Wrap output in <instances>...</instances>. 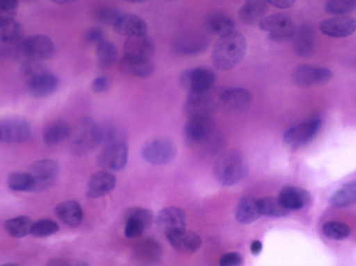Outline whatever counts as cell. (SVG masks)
Returning <instances> with one entry per match:
<instances>
[{
	"instance_id": "6da1fadb",
	"label": "cell",
	"mask_w": 356,
	"mask_h": 266,
	"mask_svg": "<svg viewBox=\"0 0 356 266\" xmlns=\"http://www.w3.org/2000/svg\"><path fill=\"white\" fill-rule=\"evenodd\" d=\"M247 40L237 30L220 35L213 51V63L220 71H229L241 63L247 53Z\"/></svg>"
},
{
	"instance_id": "7a4b0ae2",
	"label": "cell",
	"mask_w": 356,
	"mask_h": 266,
	"mask_svg": "<svg viewBox=\"0 0 356 266\" xmlns=\"http://www.w3.org/2000/svg\"><path fill=\"white\" fill-rule=\"evenodd\" d=\"M249 172L245 156L238 151H229L220 156L213 166V176L220 185L225 187L237 185Z\"/></svg>"
},
{
	"instance_id": "3957f363",
	"label": "cell",
	"mask_w": 356,
	"mask_h": 266,
	"mask_svg": "<svg viewBox=\"0 0 356 266\" xmlns=\"http://www.w3.org/2000/svg\"><path fill=\"white\" fill-rule=\"evenodd\" d=\"M70 149L75 156L91 153L102 144V127L90 117H85L72 131Z\"/></svg>"
},
{
	"instance_id": "277c9868",
	"label": "cell",
	"mask_w": 356,
	"mask_h": 266,
	"mask_svg": "<svg viewBox=\"0 0 356 266\" xmlns=\"http://www.w3.org/2000/svg\"><path fill=\"white\" fill-rule=\"evenodd\" d=\"M184 137L190 147H209L216 140L215 121L211 116L190 117L184 129Z\"/></svg>"
},
{
	"instance_id": "5b68a950",
	"label": "cell",
	"mask_w": 356,
	"mask_h": 266,
	"mask_svg": "<svg viewBox=\"0 0 356 266\" xmlns=\"http://www.w3.org/2000/svg\"><path fill=\"white\" fill-rule=\"evenodd\" d=\"M128 145L125 138H118L104 144L99 155V164L106 171L119 172L127 165Z\"/></svg>"
},
{
	"instance_id": "8992f818",
	"label": "cell",
	"mask_w": 356,
	"mask_h": 266,
	"mask_svg": "<svg viewBox=\"0 0 356 266\" xmlns=\"http://www.w3.org/2000/svg\"><path fill=\"white\" fill-rule=\"evenodd\" d=\"M259 27L263 31L269 33L271 41L277 43L293 40L298 28L293 19L285 13H277L264 17L259 22Z\"/></svg>"
},
{
	"instance_id": "52a82bcc",
	"label": "cell",
	"mask_w": 356,
	"mask_h": 266,
	"mask_svg": "<svg viewBox=\"0 0 356 266\" xmlns=\"http://www.w3.org/2000/svg\"><path fill=\"white\" fill-rule=\"evenodd\" d=\"M220 93L213 89L204 93L188 94L187 101L184 106V112L188 117L197 116H211L219 108Z\"/></svg>"
},
{
	"instance_id": "ba28073f",
	"label": "cell",
	"mask_w": 356,
	"mask_h": 266,
	"mask_svg": "<svg viewBox=\"0 0 356 266\" xmlns=\"http://www.w3.org/2000/svg\"><path fill=\"white\" fill-rule=\"evenodd\" d=\"M177 148L172 140L157 138L149 140L142 147V156L154 165H165L175 159Z\"/></svg>"
},
{
	"instance_id": "9c48e42d",
	"label": "cell",
	"mask_w": 356,
	"mask_h": 266,
	"mask_svg": "<svg viewBox=\"0 0 356 266\" xmlns=\"http://www.w3.org/2000/svg\"><path fill=\"white\" fill-rule=\"evenodd\" d=\"M32 179L31 192L51 189L59 177V165L54 160H40L32 164L29 171Z\"/></svg>"
},
{
	"instance_id": "30bf717a",
	"label": "cell",
	"mask_w": 356,
	"mask_h": 266,
	"mask_svg": "<svg viewBox=\"0 0 356 266\" xmlns=\"http://www.w3.org/2000/svg\"><path fill=\"white\" fill-rule=\"evenodd\" d=\"M217 76L207 67L188 69L179 78L181 88L188 94L204 93L213 89Z\"/></svg>"
},
{
	"instance_id": "8fae6325",
	"label": "cell",
	"mask_w": 356,
	"mask_h": 266,
	"mask_svg": "<svg viewBox=\"0 0 356 266\" xmlns=\"http://www.w3.org/2000/svg\"><path fill=\"white\" fill-rule=\"evenodd\" d=\"M322 121L320 119H313L311 121L304 122L299 125L293 126L286 131L284 135V143L287 147H302L309 143L317 135L321 129Z\"/></svg>"
},
{
	"instance_id": "7c38bea8",
	"label": "cell",
	"mask_w": 356,
	"mask_h": 266,
	"mask_svg": "<svg viewBox=\"0 0 356 266\" xmlns=\"http://www.w3.org/2000/svg\"><path fill=\"white\" fill-rule=\"evenodd\" d=\"M55 51V44L46 35H32L22 42V53L27 59L44 61L53 58Z\"/></svg>"
},
{
	"instance_id": "4fadbf2b",
	"label": "cell",
	"mask_w": 356,
	"mask_h": 266,
	"mask_svg": "<svg viewBox=\"0 0 356 266\" xmlns=\"http://www.w3.org/2000/svg\"><path fill=\"white\" fill-rule=\"evenodd\" d=\"M251 105L252 95L248 90L234 88L224 90L220 94L219 108L227 113H243Z\"/></svg>"
},
{
	"instance_id": "5bb4252c",
	"label": "cell",
	"mask_w": 356,
	"mask_h": 266,
	"mask_svg": "<svg viewBox=\"0 0 356 266\" xmlns=\"http://www.w3.org/2000/svg\"><path fill=\"white\" fill-rule=\"evenodd\" d=\"M333 78V73L325 67H315L302 65L293 72V79L296 85L301 88H312L314 85H325Z\"/></svg>"
},
{
	"instance_id": "9a60e30c",
	"label": "cell",
	"mask_w": 356,
	"mask_h": 266,
	"mask_svg": "<svg viewBox=\"0 0 356 266\" xmlns=\"http://www.w3.org/2000/svg\"><path fill=\"white\" fill-rule=\"evenodd\" d=\"M31 137V126L22 117H12L0 123V140L7 143H23Z\"/></svg>"
},
{
	"instance_id": "2e32d148",
	"label": "cell",
	"mask_w": 356,
	"mask_h": 266,
	"mask_svg": "<svg viewBox=\"0 0 356 266\" xmlns=\"http://www.w3.org/2000/svg\"><path fill=\"white\" fill-rule=\"evenodd\" d=\"M154 221V214L151 210L144 208H135L128 212L126 217L125 235L129 239H137L147 231Z\"/></svg>"
},
{
	"instance_id": "e0dca14e",
	"label": "cell",
	"mask_w": 356,
	"mask_h": 266,
	"mask_svg": "<svg viewBox=\"0 0 356 266\" xmlns=\"http://www.w3.org/2000/svg\"><path fill=\"white\" fill-rule=\"evenodd\" d=\"M323 35L335 39L349 37L356 30V19L347 15H338L320 24Z\"/></svg>"
},
{
	"instance_id": "ac0fdd59",
	"label": "cell",
	"mask_w": 356,
	"mask_h": 266,
	"mask_svg": "<svg viewBox=\"0 0 356 266\" xmlns=\"http://www.w3.org/2000/svg\"><path fill=\"white\" fill-rule=\"evenodd\" d=\"M167 239L178 253L184 255L197 253L202 245L201 238L195 232L186 230V228L168 233Z\"/></svg>"
},
{
	"instance_id": "d6986e66",
	"label": "cell",
	"mask_w": 356,
	"mask_h": 266,
	"mask_svg": "<svg viewBox=\"0 0 356 266\" xmlns=\"http://www.w3.org/2000/svg\"><path fill=\"white\" fill-rule=\"evenodd\" d=\"M155 53V43L149 35L127 38L124 44V56L151 60Z\"/></svg>"
},
{
	"instance_id": "ffe728a7",
	"label": "cell",
	"mask_w": 356,
	"mask_h": 266,
	"mask_svg": "<svg viewBox=\"0 0 356 266\" xmlns=\"http://www.w3.org/2000/svg\"><path fill=\"white\" fill-rule=\"evenodd\" d=\"M112 26L115 33L123 37L131 38L147 33V24L135 14H121Z\"/></svg>"
},
{
	"instance_id": "44dd1931",
	"label": "cell",
	"mask_w": 356,
	"mask_h": 266,
	"mask_svg": "<svg viewBox=\"0 0 356 266\" xmlns=\"http://www.w3.org/2000/svg\"><path fill=\"white\" fill-rule=\"evenodd\" d=\"M158 228L165 235L177 230L185 229L186 214L181 208L168 207L161 210L156 219Z\"/></svg>"
},
{
	"instance_id": "7402d4cb",
	"label": "cell",
	"mask_w": 356,
	"mask_h": 266,
	"mask_svg": "<svg viewBox=\"0 0 356 266\" xmlns=\"http://www.w3.org/2000/svg\"><path fill=\"white\" fill-rule=\"evenodd\" d=\"M117 185V178L109 171L97 172L90 178L87 195L90 198H99L111 193Z\"/></svg>"
},
{
	"instance_id": "603a6c76",
	"label": "cell",
	"mask_w": 356,
	"mask_h": 266,
	"mask_svg": "<svg viewBox=\"0 0 356 266\" xmlns=\"http://www.w3.org/2000/svg\"><path fill=\"white\" fill-rule=\"evenodd\" d=\"M28 91L33 97L51 95L59 87V79L51 72L45 71L28 80Z\"/></svg>"
},
{
	"instance_id": "cb8c5ba5",
	"label": "cell",
	"mask_w": 356,
	"mask_h": 266,
	"mask_svg": "<svg viewBox=\"0 0 356 266\" xmlns=\"http://www.w3.org/2000/svg\"><path fill=\"white\" fill-rule=\"evenodd\" d=\"M119 69L122 74L131 77L149 78L154 74V64L151 60L127 56L120 60Z\"/></svg>"
},
{
	"instance_id": "d4e9b609",
	"label": "cell",
	"mask_w": 356,
	"mask_h": 266,
	"mask_svg": "<svg viewBox=\"0 0 356 266\" xmlns=\"http://www.w3.org/2000/svg\"><path fill=\"white\" fill-rule=\"evenodd\" d=\"M293 40V48L300 57H312L315 53V32L309 24L297 28Z\"/></svg>"
},
{
	"instance_id": "484cf974",
	"label": "cell",
	"mask_w": 356,
	"mask_h": 266,
	"mask_svg": "<svg viewBox=\"0 0 356 266\" xmlns=\"http://www.w3.org/2000/svg\"><path fill=\"white\" fill-rule=\"evenodd\" d=\"M136 259L142 263H156L163 255V246L155 239L147 238L140 240L134 248Z\"/></svg>"
},
{
	"instance_id": "4316f807",
	"label": "cell",
	"mask_w": 356,
	"mask_h": 266,
	"mask_svg": "<svg viewBox=\"0 0 356 266\" xmlns=\"http://www.w3.org/2000/svg\"><path fill=\"white\" fill-rule=\"evenodd\" d=\"M279 199L286 209L297 211L309 205L311 195L301 188L286 187L280 193Z\"/></svg>"
},
{
	"instance_id": "83f0119b",
	"label": "cell",
	"mask_w": 356,
	"mask_h": 266,
	"mask_svg": "<svg viewBox=\"0 0 356 266\" xmlns=\"http://www.w3.org/2000/svg\"><path fill=\"white\" fill-rule=\"evenodd\" d=\"M261 214L258 207V199L253 196H243L240 199L236 209V219L240 224L249 225L261 217Z\"/></svg>"
},
{
	"instance_id": "f1b7e54d",
	"label": "cell",
	"mask_w": 356,
	"mask_h": 266,
	"mask_svg": "<svg viewBox=\"0 0 356 266\" xmlns=\"http://www.w3.org/2000/svg\"><path fill=\"white\" fill-rule=\"evenodd\" d=\"M268 11L267 0H245L239 11V17L248 25L259 23Z\"/></svg>"
},
{
	"instance_id": "f546056e",
	"label": "cell",
	"mask_w": 356,
	"mask_h": 266,
	"mask_svg": "<svg viewBox=\"0 0 356 266\" xmlns=\"http://www.w3.org/2000/svg\"><path fill=\"white\" fill-rule=\"evenodd\" d=\"M58 217L70 227H77L83 222V212L81 206L75 201H67L56 208Z\"/></svg>"
},
{
	"instance_id": "4dcf8cb0",
	"label": "cell",
	"mask_w": 356,
	"mask_h": 266,
	"mask_svg": "<svg viewBox=\"0 0 356 266\" xmlns=\"http://www.w3.org/2000/svg\"><path fill=\"white\" fill-rule=\"evenodd\" d=\"M72 129L69 123L64 121L54 122L49 124L44 131V141L48 145H58L71 137Z\"/></svg>"
},
{
	"instance_id": "1f68e13d",
	"label": "cell",
	"mask_w": 356,
	"mask_h": 266,
	"mask_svg": "<svg viewBox=\"0 0 356 266\" xmlns=\"http://www.w3.org/2000/svg\"><path fill=\"white\" fill-rule=\"evenodd\" d=\"M204 25L209 33L219 35V37L226 32L232 31L235 28L233 19L225 14L219 13V12L209 14L206 17Z\"/></svg>"
},
{
	"instance_id": "d6a6232c",
	"label": "cell",
	"mask_w": 356,
	"mask_h": 266,
	"mask_svg": "<svg viewBox=\"0 0 356 266\" xmlns=\"http://www.w3.org/2000/svg\"><path fill=\"white\" fill-rule=\"evenodd\" d=\"M23 40V28L15 19H0V43H21Z\"/></svg>"
},
{
	"instance_id": "836d02e7",
	"label": "cell",
	"mask_w": 356,
	"mask_h": 266,
	"mask_svg": "<svg viewBox=\"0 0 356 266\" xmlns=\"http://www.w3.org/2000/svg\"><path fill=\"white\" fill-rule=\"evenodd\" d=\"M208 41L202 37L181 38L175 43V51L181 55H197L205 51Z\"/></svg>"
},
{
	"instance_id": "e575fe53",
	"label": "cell",
	"mask_w": 356,
	"mask_h": 266,
	"mask_svg": "<svg viewBox=\"0 0 356 266\" xmlns=\"http://www.w3.org/2000/svg\"><path fill=\"white\" fill-rule=\"evenodd\" d=\"M330 203L335 208H346L356 203V181L343 185L332 196Z\"/></svg>"
},
{
	"instance_id": "d590c367",
	"label": "cell",
	"mask_w": 356,
	"mask_h": 266,
	"mask_svg": "<svg viewBox=\"0 0 356 266\" xmlns=\"http://www.w3.org/2000/svg\"><path fill=\"white\" fill-rule=\"evenodd\" d=\"M96 58L102 69H109L118 60V51L111 42L107 40H102L96 45Z\"/></svg>"
},
{
	"instance_id": "8d00e7d4",
	"label": "cell",
	"mask_w": 356,
	"mask_h": 266,
	"mask_svg": "<svg viewBox=\"0 0 356 266\" xmlns=\"http://www.w3.org/2000/svg\"><path fill=\"white\" fill-rule=\"evenodd\" d=\"M32 222L27 216H19L14 219H8L5 223V229L8 235L15 239L27 237L31 231Z\"/></svg>"
},
{
	"instance_id": "74e56055",
	"label": "cell",
	"mask_w": 356,
	"mask_h": 266,
	"mask_svg": "<svg viewBox=\"0 0 356 266\" xmlns=\"http://www.w3.org/2000/svg\"><path fill=\"white\" fill-rule=\"evenodd\" d=\"M258 207L261 215L269 216V217H284L290 213L289 210L282 205L279 198H261L258 199Z\"/></svg>"
},
{
	"instance_id": "f35d334b",
	"label": "cell",
	"mask_w": 356,
	"mask_h": 266,
	"mask_svg": "<svg viewBox=\"0 0 356 266\" xmlns=\"http://www.w3.org/2000/svg\"><path fill=\"white\" fill-rule=\"evenodd\" d=\"M323 233L325 237L336 241H341V240L347 239L351 235V229L349 226L341 222H327L323 226Z\"/></svg>"
},
{
	"instance_id": "ab89813d",
	"label": "cell",
	"mask_w": 356,
	"mask_h": 266,
	"mask_svg": "<svg viewBox=\"0 0 356 266\" xmlns=\"http://www.w3.org/2000/svg\"><path fill=\"white\" fill-rule=\"evenodd\" d=\"M8 185L16 192H31L32 179L29 173L14 172L8 177Z\"/></svg>"
},
{
	"instance_id": "60d3db41",
	"label": "cell",
	"mask_w": 356,
	"mask_h": 266,
	"mask_svg": "<svg viewBox=\"0 0 356 266\" xmlns=\"http://www.w3.org/2000/svg\"><path fill=\"white\" fill-rule=\"evenodd\" d=\"M356 9V0H327L325 11L331 15H346Z\"/></svg>"
},
{
	"instance_id": "b9f144b4",
	"label": "cell",
	"mask_w": 356,
	"mask_h": 266,
	"mask_svg": "<svg viewBox=\"0 0 356 266\" xmlns=\"http://www.w3.org/2000/svg\"><path fill=\"white\" fill-rule=\"evenodd\" d=\"M59 230V225L51 219H41L32 224L30 235L35 238L51 237Z\"/></svg>"
},
{
	"instance_id": "7bdbcfd3",
	"label": "cell",
	"mask_w": 356,
	"mask_h": 266,
	"mask_svg": "<svg viewBox=\"0 0 356 266\" xmlns=\"http://www.w3.org/2000/svg\"><path fill=\"white\" fill-rule=\"evenodd\" d=\"M45 71H47V69L42 64V61L32 59L26 60L21 69L22 75L27 81Z\"/></svg>"
},
{
	"instance_id": "ee69618b",
	"label": "cell",
	"mask_w": 356,
	"mask_h": 266,
	"mask_svg": "<svg viewBox=\"0 0 356 266\" xmlns=\"http://www.w3.org/2000/svg\"><path fill=\"white\" fill-rule=\"evenodd\" d=\"M22 53V42L16 44L0 43V59H17Z\"/></svg>"
},
{
	"instance_id": "f6af8a7d",
	"label": "cell",
	"mask_w": 356,
	"mask_h": 266,
	"mask_svg": "<svg viewBox=\"0 0 356 266\" xmlns=\"http://www.w3.org/2000/svg\"><path fill=\"white\" fill-rule=\"evenodd\" d=\"M120 15H121V13H120L117 9H115V8L104 7L99 10L97 15L96 16H97V19H99L102 24L113 25Z\"/></svg>"
},
{
	"instance_id": "bcb514c9",
	"label": "cell",
	"mask_w": 356,
	"mask_h": 266,
	"mask_svg": "<svg viewBox=\"0 0 356 266\" xmlns=\"http://www.w3.org/2000/svg\"><path fill=\"white\" fill-rule=\"evenodd\" d=\"M242 256L238 253H227L222 256L220 259V265L222 266H237L242 264Z\"/></svg>"
},
{
	"instance_id": "7dc6e473",
	"label": "cell",
	"mask_w": 356,
	"mask_h": 266,
	"mask_svg": "<svg viewBox=\"0 0 356 266\" xmlns=\"http://www.w3.org/2000/svg\"><path fill=\"white\" fill-rule=\"evenodd\" d=\"M110 87L109 79L105 76H101L94 79L92 82V90L95 93H104V92L108 91Z\"/></svg>"
},
{
	"instance_id": "c3c4849f",
	"label": "cell",
	"mask_w": 356,
	"mask_h": 266,
	"mask_svg": "<svg viewBox=\"0 0 356 266\" xmlns=\"http://www.w3.org/2000/svg\"><path fill=\"white\" fill-rule=\"evenodd\" d=\"M104 39H105L104 38V32L99 28H92L86 35V41L90 44H96L97 45Z\"/></svg>"
},
{
	"instance_id": "681fc988",
	"label": "cell",
	"mask_w": 356,
	"mask_h": 266,
	"mask_svg": "<svg viewBox=\"0 0 356 266\" xmlns=\"http://www.w3.org/2000/svg\"><path fill=\"white\" fill-rule=\"evenodd\" d=\"M267 3L279 9H289L295 5L296 0H267Z\"/></svg>"
},
{
	"instance_id": "f907efd6",
	"label": "cell",
	"mask_w": 356,
	"mask_h": 266,
	"mask_svg": "<svg viewBox=\"0 0 356 266\" xmlns=\"http://www.w3.org/2000/svg\"><path fill=\"white\" fill-rule=\"evenodd\" d=\"M263 251V243L261 241H253L251 244V251L253 255L257 256Z\"/></svg>"
},
{
	"instance_id": "816d5d0a",
	"label": "cell",
	"mask_w": 356,
	"mask_h": 266,
	"mask_svg": "<svg viewBox=\"0 0 356 266\" xmlns=\"http://www.w3.org/2000/svg\"><path fill=\"white\" fill-rule=\"evenodd\" d=\"M51 1L57 5H65V3H73L75 0H51Z\"/></svg>"
},
{
	"instance_id": "f5cc1de1",
	"label": "cell",
	"mask_w": 356,
	"mask_h": 266,
	"mask_svg": "<svg viewBox=\"0 0 356 266\" xmlns=\"http://www.w3.org/2000/svg\"><path fill=\"white\" fill-rule=\"evenodd\" d=\"M125 1L131 3H145V1H147V0H125Z\"/></svg>"
},
{
	"instance_id": "db71d44e",
	"label": "cell",
	"mask_w": 356,
	"mask_h": 266,
	"mask_svg": "<svg viewBox=\"0 0 356 266\" xmlns=\"http://www.w3.org/2000/svg\"><path fill=\"white\" fill-rule=\"evenodd\" d=\"M169 1H172V0H169Z\"/></svg>"
}]
</instances>
